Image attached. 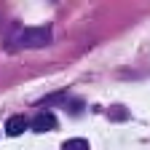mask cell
<instances>
[{
    "label": "cell",
    "instance_id": "cell-1",
    "mask_svg": "<svg viewBox=\"0 0 150 150\" xmlns=\"http://www.w3.org/2000/svg\"><path fill=\"white\" fill-rule=\"evenodd\" d=\"M54 40V30H51V24H40V27H27V30H22V27H16L13 30V38H6V48L11 46V48H43V46H48Z\"/></svg>",
    "mask_w": 150,
    "mask_h": 150
},
{
    "label": "cell",
    "instance_id": "cell-2",
    "mask_svg": "<svg viewBox=\"0 0 150 150\" xmlns=\"http://www.w3.org/2000/svg\"><path fill=\"white\" fill-rule=\"evenodd\" d=\"M30 126H32V131H38V134L54 131V129H56V115H51V112H38Z\"/></svg>",
    "mask_w": 150,
    "mask_h": 150
},
{
    "label": "cell",
    "instance_id": "cell-3",
    "mask_svg": "<svg viewBox=\"0 0 150 150\" xmlns=\"http://www.w3.org/2000/svg\"><path fill=\"white\" fill-rule=\"evenodd\" d=\"M27 118L24 115H11L6 121V131H8V137H19V134H24V129H27Z\"/></svg>",
    "mask_w": 150,
    "mask_h": 150
},
{
    "label": "cell",
    "instance_id": "cell-4",
    "mask_svg": "<svg viewBox=\"0 0 150 150\" xmlns=\"http://www.w3.org/2000/svg\"><path fill=\"white\" fill-rule=\"evenodd\" d=\"M62 150H88V142L81 139V137H78V139H67V142L62 145Z\"/></svg>",
    "mask_w": 150,
    "mask_h": 150
}]
</instances>
